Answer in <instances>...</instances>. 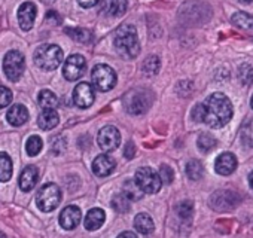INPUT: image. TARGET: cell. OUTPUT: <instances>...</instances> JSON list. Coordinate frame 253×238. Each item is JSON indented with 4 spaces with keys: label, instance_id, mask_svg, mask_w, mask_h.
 I'll return each mask as SVG.
<instances>
[{
    "label": "cell",
    "instance_id": "cell-1",
    "mask_svg": "<svg viewBox=\"0 0 253 238\" xmlns=\"http://www.w3.org/2000/svg\"><path fill=\"white\" fill-rule=\"evenodd\" d=\"M232 113L234 109L231 100L222 92H214L207 97L204 103L194 107L192 121L203 122L211 128H222L231 121Z\"/></svg>",
    "mask_w": 253,
    "mask_h": 238
},
{
    "label": "cell",
    "instance_id": "cell-2",
    "mask_svg": "<svg viewBox=\"0 0 253 238\" xmlns=\"http://www.w3.org/2000/svg\"><path fill=\"white\" fill-rule=\"evenodd\" d=\"M116 51L124 58H136L140 52V42L137 36V30L131 24H122L113 39Z\"/></svg>",
    "mask_w": 253,
    "mask_h": 238
},
{
    "label": "cell",
    "instance_id": "cell-3",
    "mask_svg": "<svg viewBox=\"0 0 253 238\" xmlns=\"http://www.w3.org/2000/svg\"><path fill=\"white\" fill-rule=\"evenodd\" d=\"M61 61H63V51L58 45L45 43L39 46L35 52V63L46 72L58 69Z\"/></svg>",
    "mask_w": 253,
    "mask_h": 238
},
{
    "label": "cell",
    "instance_id": "cell-4",
    "mask_svg": "<svg viewBox=\"0 0 253 238\" xmlns=\"http://www.w3.org/2000/svg\"><path fill=\"white\" fill-rule=\"evenodd\" d=\"M60 202H61V189L55 183L43 185L36 195V204L45 213L55 210L60 205Z\"/></svg>",
    "mask_w": 253,
    "mask_h": 238
},
{
    "label": "cell",
    "instance_id": "cell-5",
    "mask_svg": "<svg viewBox=\"0 0 253 238\" xmlns=\"http://www.w3.org/2000/svg\"><path fill=\"white\" fill-rule=\"evenodd\" d=\"M152 104V95L148 91L143 89H134L130 91L124 98V106L128 113L133 115H142L145 113Z\"/></svg>",
    "mask_w": 253,
    "mask_h": 238
},
{
    "label": "cell",
    "instance_id": "cell-6",
    "mask_svg": "<svg viewBox=\"0 0 253 238\" xmlns=\"http://www.w3.org/2000/svg\"><path fill=\"white\" fill-rule=\"evenodd\" d=\"M26 70V58L20 51H9L3 58V72L11 82L21 79Z\"/></svg>",
    "mask_w": 253,
    "mask_h": 238
},
{
    "label": "cell",
    "instance_id": "cell-7",
    "mask_svg": "<svg viewBox=\"0 0 253 238\" xmlns=\"http://www.w3.org/2000/svg\"><path fill=\"white\" fill-rule=\"evenodd\" d=\"M134 180L137 186L143 191V194H157L163 186L160 174L151 167H140L136 171Z\"/></svg>",
    "mask_w": 253,
    "mask_h": 238
},
{
    "label": "cell",
    "instance_id": "cell-8",
    "mask_svg": "<svg viewBox=\"0 0 253 238\" xmlns=\"http://www.w3.org/2000/svg\"><path fill=\"white\" fill-rule=\"evenodd\" d=\"M91 79H92L94 86L101 92L110 91L116 85V73L107 64H97L92 69Z\"/></svg>",
    "mask_w": 253,
    "mask_h": 238
},
{
    "label": "cell",
    "instance_id": "cell-9",
    "mask_svg": "<svg viewBox=\"0 0 253 238\" xmlns=\"http://www.w3.org/2000/svg\"><path fill=\"white\" fill-rule=\"evenodd\" d=\"M240 202V197L232 191H216L210 197V207L216 211H228Z\"/></svg>",
    "mask_w": 253,
    "mask_h": 238
},
{
    "label": "cell",
    "instance_id": "cell-10",
    "mask_svg": "<svg viewBox=\"0 0 253 238\" xmlns=\"http://www.w3.org/2000/svg\"><path fill=\"white\" fill-rule=\"evenodd\" d=\"M86 70V61L82 55L79 54H75V55H70L64 66H63V76L67 79V80H78L79 78L84 76Z\"/></svg>",
    "mask_w": 253,
    "mask_h": 238
},
{
    "label": "cell",
    "instance_id": "cell-11",
    "mask_svg": "<svg viewBox=\"0 0 253 238\" xmlns=\"http://www.w3.org/2000/svg\"><path fill=\"white\" fill-rule=\"evenodd\" d=\"M97 143L98 146L106 151V152H112L115 151L119 143H121V134H119V130L113 125H106L103 127L100 131H98V136H97Z\"/></svg>",
    "mask_w": 253,
    "mask_h": 238
},
{
    "label": "cell",
    "instance_id": "cell-12",
    "mask_svg": "<svg viewBox=\"0 0 253 238\" xmlns=\"http://www.w3.org/2000/svg\"><path fill=\"white\" fill-rule=\"evenodd\" d=\"M95 94H94V88L86 83V82H81L75 86L73 89V103L81 107V109H86L94 103Z\"/></svg>",
    "mask_w": 253,
    "mask_h": 238
},
{
    "label": "cell",
    "instance_id": "cell-13",
    "mask_svg": "<svg viewBox=\"0 0 253 238\" xmlns=\"http://www.w3.org/2000/svg\"><path fill=\"white\" fill-rule=\"evenodd\" d=\"M36 15H38L36 5L33 2H24L18 8V23H20V27L24 32L32 30V27L35 24V20H36Z\"/></svg>",
    "mask_w": 253,
    "mask_h": 238
},
{
    "label": "cell",
    "instance_id": "cell-14",
    "mask_svg": "<svg viewBox=\"0 0 253 238\" xmlns=\"http://www.w3.org/2000/svg\"><path fill=\"white\" fill-rule=\"evenodd\" d=\"M82 219V213H81V208L76 207V205H67L63 208L61 214H60V225L67 229V231H72L75 229L79 222Z\"/></svg>",
    "mask_w": 253,
    "mask_h": 238
},
{
    "label": "cell",
    "instance_id": "cell-15",
    "mask_svg": "<svg viewBox=\"0 0 253 238\" xmlns=\"http://www.w3.org/2000/svg\"><path fill=\"white\" fill-rule=\"evenodd\" d=\"M237 168V158L231 152L220 154L214 162V170L220 176H229L235 171Z\"/></svg>",
    "mask_w": 253,
    "mask_h": 238
},
{
    "label": "cell",
    "instance_id": "cell-16",
    "mask_svg": "<svg viewBox=\"0 0 253 238\" xmlns=\"http://www.w3.org/2000/svg\"><path fill=\"white\" fill-rule=\"evenodd\" d=\"M115 165H116L115 159L112 157L103 154V155L95 157V159L92 161V171L98 177H106L113 171Z\"/></svg>",
    "mask_w": 253,
    "mask_h": 238
},
{
    "label": "cell",
    "instance_id": "cell-17",
    "mask_svg": "<svg viewBox=\"0 0 253 238\" xmlns=\"http://www.w3.org/2000/svg\"><path fill=\"white\" fill-rule=\"evenodd\" d=\"M8 122L14 127H21L29 121V110L23 104H14L6 113Z\"/></svg>",
    "mask_w": 253,
    "mask_h": 238
},
{
    "label": "cell",
    "instance_id": "cell-18",
    "mask_svg": "<svg viewBox=\"0 0 253 238\" xmlns=\"http://www.w3.org/2000/svg\"><path fill=\"white\" fill-rule=\"evenodd\" d=\"M128 0H103L101 2V12L107 17H121L125 14Z\"/></svg>",
    "mask_w": 253,
    "mask_h": 238
},
{
    "label": "cell",
    "instance_id": "cell-19",
    "mask_svg": "<svg viewBox=\"0 0 253 238\" xmlns=\"http://www.w3.org/2000/svg\"><path fill=\"white\" fill-rule=\"evenodd\" d=\"M39 180V171L35 165H27L20 176V188L24 192H30Z\"/></svg>",
    "mask_w": 253,
    "mask_h": 238
},
{
    "label": "cell",
    "instance_id": "cell-20",
    "mask_svg": "<svg viewBox=\"0 0 253 238\" xmlns=\"http://www.w3.org/2000/svg\"><path fill=\"white\" fill-rule=\"evenodd\" d=\"M58 121H60V116L54 109H43L38 118V125L42 130L48 131V130L55 128L58 125Z\"/></svg>",
    "mask_w": 253,
    "mask_h": 238
},
{
    "label": "cell",
    "instance_id": "cell-21",
    "mask_svg": "<svg viewBox=\"0 0 253 238\" xmlns=\"http://www.w3.org/2000/svg\"><path fill=\"white\" fill-rule=\"evenodd\" d=\"M104 219H106V214L101 208H91L85 216V222H84L85 229L97 231L104 223Z\"/></svg>",
    "mask_w": 253,
    "mask_h": 238
},
{
    "label": "cell",
    "instance_id": "cell-22",
    "mask_svg": "<svg viewBox=\"0 0 253 238\" xmlns=\"http://www.w3.org/2000/svg\"><path fill=\"white\" fill-rule=\"evenodd\" d=\"M134 228L137 232H140L142 235H149L154 232L155 229V223L152 220V217L148 213H139L134 217Z\"/></svg>",
    "mask_w": 253,
    "mask_h": 238
},
{
    "label": "cell",
    "instance_id": "cell-23",
    "mask_svg": "<svg viewBox=\"0 0 253 238\" xmlns=\"http://www.w3.org/2000/svg\"><path fill=\"white\" fill-rule=\"evenodd\" d=\"M122 195L130 201H139L143 198V191L137 186L136 180H125L122 186Z\"/></svg>",
    "mask_w": 253,
    "mask_h": 238
},
{
    "label": "cell",
    "instance_id": "cell-24",
    "mask_svg": "<svg viewBox=\"0 0 253 238\" xmlns=\"http://www.w3.org/2000/svg\"><path fill=\"white\" fill-rule=\"evenodd\" d=\"M12 159L6 152H0V182H8L12 177Z\"/></svg>",
    "mask_w": 253,
    "mask_h": 238
},
{
    "label": "cell",
    "instance_id": "cell-25",
    "mask_svg": "<svg viewBox=\"0 0 253 238\" xmlns=\"http://www.w3.org/2000/svg\"><path fill=\"white\" fill-rule=\"evenodd\" d=\"M64 32H66V35L70 36L73 40L81 42V43H88V42L92 40V33H91L89 30H86V29H81V27L72 29V27H67Z\"/></svg>",
    "mask_w": 253,
    "mask_h": 238
},
{
    "label": "cell",
    "instance_id": "cell-26",
    "mask_svg": "<svg viewBox=\"0 0 253 238\" xmlns=\"http://www.w3.org/2000/svg\"><path fill=\"white\" fill-rule=\"evenodd\" d=\"M38 103L43 109H54V107L58 106V98H57V95L52 91L42 89L39 92V95H38Z\"/></svg>",
    "mask_w": 253,
    "mask_h": 238
},
{
    "label": "cell",
    "instance_id": "cell-27",
    "mask_svg": "<svg viewBox=\"0 0 253 238\" xmlns=\"http://www.w3.org/2000/svg\"><path fill=\"white\" fill-rule=\"evenodd\" d=\"M232 24L241 30L253 32V17L246 12H237L232 15Z\"/></svg>",
    "mask_w": 253,
    "mask_h": 238
},
{
    "label": "cell",
    "instance_id": "cell-28",
    "mask_svg": "<svg viewBox=\"0 0 253 238\" xmlns=\"http://www.w3.org/2000/svg\"><path fill=\"white\" fill-rule=\"evenodd\" d=\"M216 145H217L216 139H214L211 134H207V133L200 134V137H198V140H197V146H198V149H200L201 152H204V154L211 152V151L216 148Z\"/></svg>",
    "mask_w": 253,
    "mask_h": 238
},
{
    "label": "cell",
    "instance_id": "cell-29",
    "mask_svg": "<svg viewBox=\"0 0 253 238\" xmlns=\"http://www.w3.org/2000/svg\"><path fill=\"white\" fill-rule=\"evenodd\" d=\"M186 176L191 180H200L204 176V167L198 159H192L186 164Z\"/></svg>",
    "mask_w": 253,
    "mask_h": 238
},
{
    "label": "cell",
    "instance_id": "cell-30",
    "mask_svg": "<svg viewBox=\"0 0 253 238\" xmlns=\"http://www.w3.org/2000/svg\"><path fill=\"white\" fill-rule=\"evenodd\" d=\"M240 139L246 148H253V119H250L249 122H246L241 127Z\"/></svg>",
    "mask_w": 253,
    "mask_h": 238
},
{
    "label": "cell",
    "instance_id": "cell-31",
    "mask_svg": "<svg viewBox=\"0 0 253 238\" xmlns=\"http://www.w3.org/2000/svg\"><path fill=\"white\" fill-rule=\"evenodd\" d=\"M142 70L145 75L148 76H155L160 70V58L157 55H151L145 60L143 66H142Z\"/></svg>",
    "mask_w": 253,
    "mask_h": 238
},
{
    "label": "cell",
    "instance_id": "cell-32",
    "mask_svg": "<svg viewBox=\"0 0 253 238\" xmlns=\"http://www.w3.org/2000/svg\"><path fill=\"white\" fill-rule=\"evenodd\" d=\"M130 199H126L122 194H116L112 198V207L118 213H126L130 210Z\"/></svg>",
    "mask_w": 253,
    "mask_h": 238
},
{
    "label": "cell",
    "instance_id": "cell-33",
    "mask_svg": "<svg viewBox=\"0 0 253 238\" xmlns=\"http://www.w3.org/2000/svg\"><path fill=\"white\" fill-rule=\"evenodd\" d=\"M42 146H43L42 139L39 136H32V137H29V140L26 143V151H27L29 157H36L41 154Z\"/></svg>",
    "mask_w": 253,
    "mask_h": 238
},
{
    "label": "cell",
    "instance_id": "cell-34",
    "mask_svg": "<svg viewBox=\"0 0 253 238\" xmlns=\"http://www.w3.org/2000/svg\"><path fill=\"white\" fill-rule=\"evenodd\" d=\"M238 79L243 85L253 83V67L250 64H241L238 69Z\"/></svg>",
    "mask_w": 253,
    "mask_h": 238
},
{
    "label": "cell",
    "instance_id": "cell-35",
    "mask_svg": "<svg viewBox=\"0 0 253 238\" xmlns=\"http://www.w3.org/2000/svg\"><path fill=\"white\" fill-rule=\"evenodd\" d=\"M176 211H177V214H179L183 220H189V219L192 217V211H194L192 202H191V201H183V202H180V204L176 207Z\"/></svg>",
    "mask_w": 253,
    "mask_h": 238
},
{
    "label": "cell",
    "instance_id": "cell-36",
    "mask_svg": "<svg viewBox=\"0 0 253 238\" xmlns=\"http://www.w3.org/2000/svg\"><path fill=\"white\" fill-rule=\"evenodd\" d=\"M160 179H161V182L163 183H166V185H170L173 180H174V171L171 170V167H169V165H166V164H163L161 165V168H160Z\"/></svg>",
    "mask_w": 253,
    "mask_h": 238
},
{
    "label": "cell",
    "instance_id": "cell-37",
    "mask_svg": "<svg viewBox=\"0 0 253 238\" xmlns=\"http://www.w3.org/2000/svg\"><path fill=\"white\" fill-rule=\"evenodd\" d=\"M12 101V91L3 85H0V109L6 107Z\"/></svg>",
    "mask_w": 253,
    "mask_h": 238
},
{
    "label": "cell",
    "instance_id": "cell-38",
    "mask_svg": "<svg viewBox=\"0 0 253 238\" xmlns=\"http://www.w3.org/2000/svg\"><path fill=\"white\" fill-rule=\"evenodd\" d=\"M134 154H136V146H134L133 142H128V143L125 145V148H124V157L126 159H131L134 157Z\"/></svg>",
    "mask_w": 253,
    "mask_h": 238
},
{
    "label": "cell",
    "instance_id": "cell-39",
    "mask_svg": "<svg viewBox=\"0 0 253 238\" xmlns=\"http://www.w3.org/2000/svg\"><path fill=\"white\" fill-rule=\"evenodd\" d=\"M46 21L54 23V24H60L61 23V17L55 11H48L46 12Z\"/></svg>",
    "mask_w": 253,
    "mask_h": 238
},
{
    "label": "cell",
    "instance_id": "cell-40",
    "mask_svg": "<svg viewBox=\"0 0 253 238\" xmlns=\"http://www.w3.org/2000/svg\"><path fill=\"white\" fill-rule=\"evenodd\" d=\"M98 2L100 0H78V3L82 6V8H92V6H95V5H98Z\"/></svg>",
    "mask_w": 253,
    "mask_h": 238
},
{
    "label": "cell",
    "instance_id": "cell-41",
    "mask_svg": "<svg viewBox=\"0 0 253 238\" xmlns=\"http://www.w3.org/2000/svg\"><path fill=\"white\" fill-rule=\"evenodd\" d=\"M116 238H137V235L134 232H131V231H125V232L119 234Z\"/></svg>",
    "mask_w": 253,
    "mask_h": 238
},
{
    "label": "cell",
    "instance_id": "cell-42",
    "mask_svg": "<svg viewBox=\"0 0 253 238\" xmlns=\"http://www.w3.org/2000/svg\"><path fill=\"white\" fill-rule=\"evenodd\" d=\"M249 183H250V188L253 189V171L249 174Z\"/></svg>",
    "mask_w": 253,
    "mask_h": 238
},
{
    "label": "cell",
    "instance_id": "cell-43",
    "mask_svg": "<svg viewBox=\"0 0 253 238\" xmlns=\"http://www.w3.org/2000/svg\"><path fill=\"white\" fill-rule=\"evenodd\" d=\"M42 2H43V3H52L54 0H42Z\"/></svg>",
    "mask_w": 253,
    "mask_h": 238
},
{
    "label": "cell",
    "instance_id": "cell-44",
    "mask_svg": "<svg viewBox=\"0 0 253 238\" xmlns=\"http://www.w3.org/2000/svg\"><path fill=\"white\" fill-rule=\"evenodd\" d=\"M0 238H6V235H5V234H3L2 231H0Z\"/></svg>",
    "mask_w": 253,
    "mask_h": 238
},
{
    "label": "cell",
    "instance_id": "cell-45",
    "mask_svg": "<svg viewBox=\"0 0 253 238\" xmlns=\"http://www.w3.org/2000/svg\"><path fill=\"white\" fill-rule=\"evenodd\" d=\"M243 2H246V3H252L253 0H243Z\"/></svg>",
    "mask_w": 253,
    "mask_h": 238
},
{
    "label": "cell",
    "instance_id": "cell-46",
    "mask_svg": "<svg viewBox=\"0 0 253 238\" xmlns=\"http://www.w3.org/2000/svg\"><path fill=\"white\" fill-rule=\"evenodd\" d=\"M250 104H252V109H253V95H252V100H250Z\"/></svg>",
    "mask_w": 253,
    "mask_h": 238
}]
</instances>
